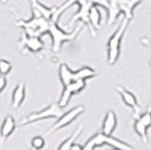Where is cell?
Wrapping results in <instances>:
<instances>
[{"instance_id":"1","label":"cell","mask_w":151,"mask_h":150,"mask_svg":"<svg viewBox=\"0 0 151 150\" xmlns=\"http://www.w3.org/2000/svg\"><path fill=\"white\" fill-rule=\"evenodd\" d=\"M107 23L113 24L121 14L124 15V18L131 20L134 9L142 2V0H107Z\"/></svg>"},{"instance_id":"2","label":"cell","mask_w":151,"mask_h":150,"mask_svg":"<svg viewBox=\"0 0 151 150\" xmlns=\"http://www.w3.org/2000/svg\"><path fill=\"white\" fill-rule=\"evenodd\" d=\"M82 26L83 25L77 26L72 32H65L59 26L58 22H55V20H49V31H47V34L52 38V51L53 52H59L60 49H61V46L65 42L73 41L78 36V34L81 32Z\"/></svg>"},{"instance_id":"3","label":"cell","mask_w":151,"mask_h":150,"mask_svg":"<svg viewBox=\"0 0 151 150\" xmlns=\"http://www.w3.org/2000/svg\"><path fill=\"white\" fill-rule=\"evenodd\" d=\"M129 23H130L129 19L123 18L122 23L117 27V30L112 34L111 38H108V42H107V62L111 66H113L117 62V60L121 56V44H122L124 33L129 26Z\"/></svg>"},{"instance_id":"4","label":"cell","mask_w":151,"mask_h":150,"mask_svg":"<svg viewBox=\"0 0 151 150\" xmlns=\"http://www.w3.org/2000/svg\"><path fill=\"white\" fill-rule=\"evenodd\" d=\"M16 26L24 28L26 36L41 38L43 34H46L49 31V20L43 18L37 12L33 10V16L28 20H18L16 22Z\"/></svg>"},{"instance_id":"5","label":"cell","mask_w":151,"mask_h":150,"mask_svg":"<svg viewBox=\"0 0 151 150\" xmlns=\"http://www.w3.org/2000/svg\"><path fill=\"white\" fill-rule=\"evenodd\" d=\"M111 146L112 148H117L120 150H134L132 146L127 144L126 142L122 141L117 138H114L113 136H106L104 133H96L95 136L89 138L88 141L83 144L82 150H95V148L101 146Z\"/></svg>"},{"instance_id":"6","label":"cell","mask_w":151,"mask_h":150,"mask_svg":"<svg viewBox=\"0 0 151 150\" xmlns=\"http://www.w3.org/2000/svg\"><path fill=\"white\" fill-rule=\"evenodd\" d=\"M63 113H64V110H63L62 107L59 106L58 103H52L51 105H49L44 110H42L40 112L32 113L28 116L22 119L20 122H19V124L22 125L31 124V123H35L37 121L45 120V119H59Z\"/></svg>"},{"instance_id":"7","label":"cell","mask_w":151,"mask_h":150,"mask_svg":"<svg viewBox=\"0 0 151 150\" xmlns=\"http://www.w3.org/2000/svg\"><path fill=\"white\" fill-rule=\"evenodd\" d=\"M83 111H85V107L81 106V105H79V106H76V107H73V108H71L68 112H64L62 115L54 122V124L52 125L50 129L47 130V132L45 133V136L49 137L52 133L57 132L58 130H60V129L65 128V126H68L69 124H71L79 115H81L82 113H83Z\"/></svg>"},{"instance_id":"8","label":"cell","mask_w":151,"mask_h":150,"mask_svg":"<svg viewBox=\"0 0 151 150\" xmlns=\"http://www.w3.org/2000/svg\"><path fill=\"white\" fill-rule=\"evenodd\" d=\"M77 5H79V10H78V13L76 14L75 16L71 18V20L69 22L68 25H72L77 20H81L82 25L88 26L91 35H93V36H96L95 30L90 26V23H89V10H90V8L93 7V5L89 2L88 0H78Z\"/></svg>"},{"instance_id":"9","label":"cell","mask_w":151,"mask_h":150,"mask_svg":"<svg viewBox=\"0 0 151 150\" xmlns=\"http://www.w3.org/2000/svg\"><path fill=\"white\" fill-rule=\"evenodd\" d=\"M117 125V116L116 113L109 110L105 114V118L103 120V124H101V133L106 134V136H113V132L116 129Z\"/></svg>"},{"instance_id":"10","label":"cell","mask_w":151,"mask_h":150,"mask_svg":"<svg viewBox=\"0 0 151 150\" xmlns=\"http://www.w3.org/2000/svg\"><path fill=\"white\" fill-rule=\"evenodd\" d=\"M15 129H16V121L14 120L12 115L6 116V119L4 120L1 128H0V141H1V144H4L7 139L13 134Z\"/></svg>"},{"instance_id":"11","label":"cell","mask_w":151,"mask_h":150,"mask_svg":"<svg viewBox=\"0 0 151 150\" xmlns=\"http://www.w3.org/2000/svg\"><path fill=\"white\" fill-rule=\"evenodd\" d=\"M116 92L120 94L121 98L123 100V102H124V104H125L126 106L133 108L135 112L138 111V110H139L138 100H137V97L134 96V94H133V93H131L130 90L125 89L124 87H121V86L116 87Z\"/></svg>"},{"instance_id":"12","label":"cell","mask_w":151,"mask_h":150,"mask_svg":"<svg viewBox=\"0 0 151 150\" xmlns=\"http://www.w3.org/2000/svg\"><path fill=\"white\" fill-rule=\"evenodd\" d=\"M25 97H26L25 84H24V82H19L13 92L12 108H13V110H17V108L23 104V102L25 100Z\"/></svg>"},{"instance_id":"13","label":"cell","mask_w":151,"mask_h":150,"mask_svg":"<svg viewBox=\"0 0 151 150\" xmlns=\"http://www.w3.org/2000/svg\"><path fill=\"white\" fill-rule=\"evenodd\" d=\"M32 6V10H35L43 18L50 20L53 16V14L55 12V8L57 7H46L45 5H43L42 2H40L38 0H29Z\"/></svg>"},{"instance_id":"14","label":"cell","mask_w":151,"mask_h":150,"mask_svg":"<svg viewBox=\"0 0 151 150\" xmlns=\"http://www.w3.org/2000/svg\"><path fill=\"white\" fill-rule=\"evenodd\" d=\"M24 44H25V48L31 52H40V51L43 50L44 48V44L43 41L41 40V38H34V36H24Z\"/></svg>"},{"instance_id":"15","label":"cell","mask_w":151,"mask_h":150,"mask_svg":"<svg viewBox=\"0 0 151 150\" xmlns=\"http://www.w3.org/2000/svg\"><path fill=\"white\" fill-rule=\"evenodd\" d=\"M59 77H60V81L62 84V86L65 87L71 81H73V71L69 68L68 64L62 63L59 67Z\"/></svg>"},{"instance_id":"16","label":"cell","mask_w":151,"mask_h":150,"mask_svg":"<svg viewBox=\"0 0 151 150\" xmlns=\"http://www.w3.org/2000/svg\"><path fill=\"white\" fill-rule=\"evenodd\" d=\"M89 23L93 28H101V14L98 6H93L89 10Z\"/></svg>"},{"instance_id":"17","label":"cell","mask_w":151,"mask_h":150,"mask_svg":"<svg viewBox=\"0 0 151 150\" xmlns=\"http://www.w3.org/2000/svg\"><path fill=\"white\" fill-rule=\"evenodd\" d=\"M97 75V72L90 67H82L77 71H73V80L75 79H81V80H87L90 78H94Z\"/></svg>"},{"instance_id":"18","label":"cell","mask_w":151,"mask_h":150,"mask_svg":"<svg viewBox=\"0 0 151 150\" xmlns=\"http://www.w3.org/2000/svg\"><path fill=\"white\" fill-rule=\"evenodd\" d=\"M82 125H79L77 129H76V131L70 136L68 139H65L64 141H63L62 144H60V147L58 148V150H70V148H71V146L75 144L76 139L79 137V134L81 133L82 131Z\"/></svg>"},{"instance_id":"19","label":"cell","mask_w":151,"mask_h":150,"mask_svg":"<svg viewBox=\"0 0 151 150\" xmlns=\"http://www.w3.org/2000/svg\"><path fill=\"white\" fill-rule=\"evenodd\" d=\"M134 130H135L137 134L139 136V138L142 140V142L147 144L148 142V132H147L148 131V128L139 119H137L135 122H134Z\"/></svg>"},{"instance_id":"20","label":"cell","mask_w":151,"mask_h":150,"mask_svg":"<svg viewBox=\"0 0 151 150\" xmlns=\"http://www.w3.org/2000/svg\"><path fill=\"white\" fill-rule=\"evenodd\" d=\"M32 147L34 150H42L45 147V139L42 136H36L32 139Z\"/></svg>"},{"instance_id":"21","label":"cell","mask_w":151,"mask_h":150,"mask_svg":"<svg viewBox=\"0 0 151 150\" xmlns=\"http://www.w3.org/2000/svg\"><path fill=\"white\" fill-rule=\"evenodd\" d=\"M12 71V63L6 59H0V75L6 76Z\"/></svg>"},{"instance_id":"22","label":"cell","mask_w":151,"mask_h":150,"mask_svg":"<svg viewBox=\"0 0 151 150\" xmlns=\"http://www.w3.org/2000/svg\"><path fill=\"white\" fill-rule=\"evenodd\" d=\"M138 119L140 120L147 128L151 126V104H150V106H149V110L145 111L142 115H140Z\"/></svg>"},{"instance_id":"23","label":"cell","mask_w":151,"mask_h":150,"mask_svg":"<svg viewBox=\"0 0 151 150\" xmlns=\"http://www.w3.org/2000/svg\"><path fill=\"white\" fill-rule=\"evenodd\" d=\"M7 86V79L5 76L0 75V94L5 90V88Z\"/></svg>"},{"instance_id":"24","label":"cell","mask_w":151,"mask_h":150,"mask_svg":"<svg viewBox=\"0 0 151 150\" xmlns=\"http://www.w3.org/2000/svg\"><path fill=\"white\" fill-rule=\"evenodd\" d=\"M70 150H82V147L80 146V144H76L75 142V144L71 146Z\"/></svg>"},{"instance_id":"25","label":"cell","mask_w":151,"mask_h":150,"mask_svg":"<svg viewBox=\"0 0 151 150\" xmlns=\"http://www.w3.org/2000/svg\"><path fill=\"white\" fill-rule=\"evenodd\" d=\"M109 150H120V149H117V148H112V149H109Z\"/></svg>"},{"instance_id":"26","label":"cell","mask_w":151,"mask_h":150,"mask_svg":"<svg viewBox=\"0 0 151 150\" xmlns=\"http://www.w3.org/2000/svg\"><path fill=\"white\" fill-rule=\"evenodd\" d=\"M149 66H150V67H151V60H150V62H149Z\"/></svg>"}]
</instances>
